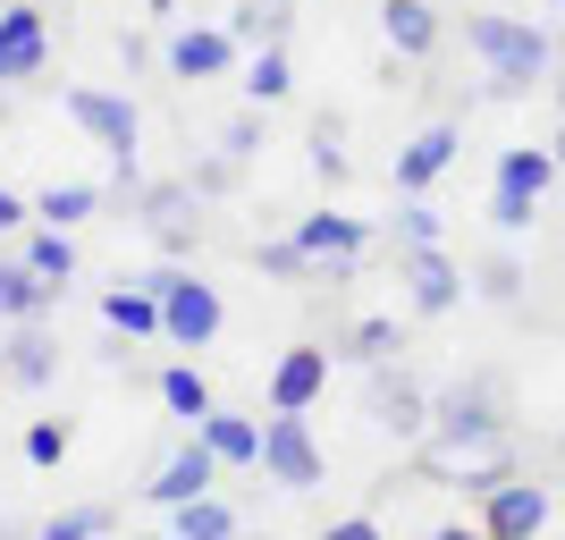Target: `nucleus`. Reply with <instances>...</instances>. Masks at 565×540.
Returning <instances> with one entry per match:
<instances>
[{
	"instance_id": "f257e3e1",
	"label": "nucleus",
	"mask_w": 565,
	"mask_h": 540,
	"mask_svg": "<svg viewBox=\"0 0 565 540\" xmlns=\"http://www.w3.org/2000/svg\"><path fill=\"white\" fill-rule=\"evenodd\" d=\"M465 43H472V60L490 68V94H523V85H548V76H557V43L523 18L481 9V18H465Z\"/></svg>"
},
{
	"instance_id": "f03ea898",
	"label": "nucleus",
	"mask_w": 565,
	"mask_h": 540,
	"mask_svg": "<svg viewBox=\"0 0 565 540\" xmlns=\"http://www.w3.org/2000/svg\"><path fill=\"white\" fill-rule=\"evenodd\" d=\"M557 178H565V169H557L548 144H507L498 169H490V229L498 236H523L532 220H541V194L557 187Z\"/></svg>"
},
{
	"instance_id": "7ed1b4c3",
	"label": "nucleus",
	"mask_w": 565,
	"mask_h": 540,
	"mask_svg": "<svg viewBox=\"0 0 565 540\" xmlns=\"http://www.w3.org/2000/svg\"><path fill=\"white\" fill-rule=\"evenodd\" d=\"M423 473L490 498L498 481L515 473V440H507V423H498V431H430V440H423Z\"/></svg>"
},
{
	"instance_id": "20e7f679",
	"label": "nucleus",
	"mask_w": 565,
	"mask_h": 540,
	"mask_svg": "<svg viewBox=\"0 0 565 540\" xmlns=\"http://www.w3.org/2000/svg\"><path fill=\"white\" fill-rule=\"evenodd\" d=\"M143 287L161 296V338L169 347H212L220 321H228V305H220V287L212 279H186V271H143Z\"/></svg>"
},
{
	"instance_id": "39448f33",
	"label": "nucleus",
	"mask_w": 565,
	"mask_h": 540,
	"mask_svg": "<svg viewBox=\"0 0 565 540\" xmlns=\"http://www.w3.org/2000/svg\"><path fill=\"white\" fill-rule=\"evenodd\" d=\"M254 473H270L279 490H312L321 481V440H312L305 414H270L262 423V465Z\"/></svg>"
},
{
	"instance_id": "423d86ee",
	"label": "nucleus",
	"mask_w": 565,
	"mask_h": 540,
	"mask_svg": "<svg viewBox=\"0 0 565 540\" xmlns=\"http://www.w3.org/2000/svg\"><path fill=\"white\" fill-rule=\"evenodd\" d=\"M68 118L102 144V152H110L118 169H127V178H136V102H127V94H102V85H76Z\"/></svg>"
},
{
	"instance_id": "0eeeda50",
	"label": "nucleus",
	"mask_w": 565,
	"mask_h": 540,
	"mask_svg": "<svg viewBox=\"0 0 565 540\" xmlns=\"http://www.w3.org/2000/svg\"><path fill=\"white\" fill-rule=\"evenodd\" d=\"M161 68L178 76V85H212V76L236 68V34L228 25H178L169 51H161Z\"/></svg>"
},
{
	"instance_id": "6e6552de",
	"label": "nucleus",
	"mask_w": 565,
	"mask_h": 540,
	"mask_svg": "<svg viewBox=\"0 0 565 540\" xmlns=\"http://www.w3.org/2000/svg\"><path fill=\"white\" fill-rule=\"evenodd\" d=\"M541 523H548V490L541 481H498L490 498H481V532L490 540H541Z\"/></svg>"
},
{
	"instance_id": "1a4fd4ad",
	"label": "nucleus",
	"mask_w": 565,
	"mask_h": 540,
	"mask_svg": "<svg viewBox=\"0 0 565 540\" xmlns=\"http://www.w3.org/2000/svg\"><path fill=\"white\" fill-rule=\"evenodd\" d=\"M43 60H51V25H43V9L9 0V9H0V85L43 76Z\"/></svg>"
},
{
	"instance_id": "9d476101",
	"label": "nucleus",
	"mask_w": 565,
	"mask_h": 540,
	"mask_svg": "<svg viewBox=\"0 0 565 540\" xmlns=\"http://www.w3.org/2000/svg\"><path fill=\"white\" fill-rule=\"evenodd\" d=\"M212 481H220V456L203 447V431H194L178 456H161V473L143 481V498H152V507H186V498H203Z\"/></svg>"
},
{
	"instance_id": "9b49d317",
	"label": "nucleus",
	"mask_w": 565,
	"mask_h": 540,
	"mask_svg": "<svg viewBox=\"0 0 565 540\" xmlns=\"http://www.w3.org/2000/svg\"><path fill=\"white\" fill-rule=\"evenodd\" d=\"M321 389H330V347H287L270 363V414H312Z\"/></svg>"
},
{
	"instance_id": "f8f14e48",
	"label": "nucleus",
	"mask_w": 565,
	"mask_h": 540,
	"mask_svg": "<svg viewBox=\"0 0 565 540\" xmlns=\"http://www.w3.org/2000/svg\"><path fill=\"white\" fill-rule=\"evenodd\" d=\"M372 414L397 431V440H430V414H439V405H430V389H423L414 372H388V363H380V380H372Z\"/></svg>"
},
{
	"instance_id": "ddd939ff",
	"label": "nucleus",
	"mask_w": 565,
	"mask_h": 540,
	"mask_svg": "<svg viewBox=\"0 0 565 540\" xmlns=\"http://www.w3.org/2000/svg\"><path fill=\"white\" fill-rule=\"evenodd\" d=\"M405 296H414V313H423V321H439V313L465 305V271H456L439 245H423V254H405Z\"/></svg>"
},
{
	"instance_id": "4468645a",
	"label": "nucleus",
	"mask_w": 565,
	"mask_h": 540,
	"mask_svg": "<svg viewBox=\"0 0 565 540\" xmlns=\"http://www.w3.org/2000/svg\"><path fill=\"white\" fill-rule=\"evenodd\" d=\"M456 152H465V136H456L448 118H439V127H423V136H414V144L397 152V194H430L439 178H448V161H456Z\"/></svg>"
},
{
	"instance_id": "2eb2a0df",
	"label": "nucleus",
	"mask_w": 565,
	"mask_h": 540,
	"mask_svg": "<svg viewBox=\"0 0 565 540\" xmlns=\"http://www.w3.org/2000/svg\"><path fill=\"white\" fill-rule=\"evenodd\" d=\"M380 34L397 60H430L439 51V9L430 0H380Z\"/></svg>"
},
{
	"instance_id": "dca6fc26",
	"label": "nucleus",
	"mask_w": 565,
	"mask_h": 540,
	"mask_svg": "<svg viewBox=\"0 0 565 540\" xmlns=\"http://www.w3.org/2000/svg\"><path fill=\"white\" fill-rule=\"evenodd\" d=\"M102 321H110L118 347H143V338H161V296H152L143 279H127V287L102 296Z\"/></svg>"
},
{
	"instance_id": "f3484780",
	"label": "nucleus",
	"mask_w": 565,
	"mask_h": 540,
	"mask_svg": "<svg viewBox=\"0 0 565 540\" xmlns=\"http://www.w3.org/2000/svg\"><path fill=\"white\" fill-rule=\"evenodd\" d=\"M296 245H305L312 262H354L363 245H372V229L347 220V212H305V220H296Z\"/></svg>"
},
{
	"instance_id": "a211bd4d",
	"label": "nucleus",
	"mask_w": 565,
	"mask_h": 540,
	"mask_svg": "<svg viewBox=\"0 0 565 540\" xmlns=\"http://www.w3.org/2000/svg\"><path fill=\"white\" fill-rule=\"evenodd\" d=\"M194 431H203V447H212L220 465H262V423H254V414H220V405H212Z\"/></svg>"
},
{
	"instance_id": "6ab92c4d",
	"label": "nucleus",
	"mask_w": 565,
	"mask_h": 540,
	"mask_svg": "<svg viewBox=\"0 0 565 540\" xmlns=\"http://www.w3.org/2000/svg\"><path fill=\"white\" fill-rule=\"evenodd\" d=\"M143 229L161 236L169 254H186V245H194V194L186 187H152V194H143Z\"/></svg>"
},
{
	"instance_id": "aec40b11",
	"label": "nucleus",
	"mask_w": 565,
	"mask_h": 540,
	"mask_svg": "<svg viewBox=\"0 0 565 540\" xmlns=\"http://www.w3.org/2000/svg\"><path fill=\"white\" fill-rule=\"evenodd\" d=\"M25 271H34V279H43V287H60V296H68V279H76V245H68V229H51V220H43V229H25Z\"/></svg>"
},
{
	"instance_id": "412c9836",
	"label": "nucleus",
	"mask_w": 565,
	"mask_h": 540,
	"mask_svg": "<svg viewBox=\"0 0 565 540\" xmlns=\"http://www.w3.org/2000/svg\"><path fill=\"white\" fill-rule=\"evenodd\" d=\"M287 25H296V0H236V18H228V34L236 43H287Z\"/></svg>"
},
{
	"instance_id": "4be33fe9",
	"label": "nucleus",
	"mask_w": 565,
	"mask_h": 540,
	"mask_svg": "<svg viewBox=\"0 0 565 540\" xmlns=\"http://www.w3.org/2000/svg\"><path fill=\"white\" fill-rule=\"evenodd\" d=\"M51 363H60V354H51V338L18 321V338L0 347V372H9V380H25V389H43V380H51Z\"/></svg>"
},
{
	"instance_id": "5701e85b",
	"label": "nucleus",
	"mask_w": 565,
	"mask_h": 540,
	"mask_svg": "<svg viewBox=\"0 0 565 540\" xmlns=\"http://www.w3.org/2000/svg\"><path fill=\"white\" fill-rule=\"evenodd\" d=\"M161 405L178 414V423H203L220 398H212V380L194 372V363H169V372H161Z\"/></svg>"
},
{
	"instance_id": "b1692460",
	"label": "nucleus",
	"mask_w": 565,
	"mask_h": 540,
	"mask_svg": "<svg viewBox=\"0 0 565 540\" xmlns=\"http://www.w3.org/2000/svg\"><path fill=\"white\" fill-rule=\"evenodd\" d=\"M245 94H254V110H270V102L296 94V68H287V43H262L254 68H245Z\"/></svg>"
},
{
	"instance_id": "393cba45",
	"label": "nucleus",
	"mask_w": 565,
	"mask_h": 540,
	"mask_svg": "<svg viewBox=\"0 0 565 540\" xmlns=\"http://www.w3.org/2000/svg\"><path fill=\"white\" fill-rule=\"evenodd\" d=\"M51 296H60V287H43L25 262H0V321H34Z\"/></svg>"
},
{
	"instance_id": "a878e982",
	"label": "nucleus",
	"mask_w": 565,
	"mask_h": 540,
	"mask_svg": "<svg viewBox=\"0 0 565 540\" xmlns=\"http://www.w3.org/2000/svg\"><path fill=\"white\" fill-rule=\"evenodd\" d=\"M169 516H178V523H169L178 540H236V507H220L212 490L186 498V507H169Z\"/></svg>"
},
{
	"instance_id": "bb28decb",
	"label": "nucleus",
	"mask_w": 565,
	"mask_h": 540,
	"mask_svg": "<svg viewBox=\"0 0 565 540\" xmlns=\"http://www.w3.org/2000/svg\"><path fill=\"white\" fill-rule=\"evenodd\" d=\"M94 212H102V187H43L34 194V220H51V229H76Z\"/></svg>"
},
{
	"instance_id": "cd10ccee",
	"label": "nucleus",
	"mask_w": 565,
	"mask_h": 540,
	"mask_svg": "<svg viewBox=\"0 0 565 540\" xmlns=\"http://www.w3.org/2000/svg\"><path fill=\"white\" fill-rule=\"evenodd\" d=\"M312 169H321L330 187L347 178V118H338V110H321V118H312Z\"/></svg>"
},
{
	"instance_id": "c85d7f7f",
	"label": "nucleus",
	"mask_w": 565,
	"mask_h": 540,
	"mask_svg": "<svg viewBox=\"0 0 565 540\" xmlns=\"http://www.w3.org/2000/svg\"><path fill=\"white\" fill-rule=\"evenodd\" d=\"M397 347H405V338H397V321H388V313L354 321V338H347V354H354V363H372V372H380V363H388Z\"/></svg>"
},
{
	"instance_id": "c756f323",
	"label": "nucleus",
	"mask_w": 565,
	"mask_h": 540,
	"mask_svg": "<svg viewBox=\"0 0 565 540\" xmlns=\"http://www.w3.org/2000/svg\"><path fill=\"white\" fill-rule=\"evenodd\" d=\"M254 271H262V279H296V287H305L312 279V254L296 245V236H279V245H262V254H254Z\"/></svg>"
},
{
	"instance_id": "7c9ffc66",
	"label": "nucleus",
	"mask_w": 565,
	"mask_h": 540,
	"mask_svg": "<svg viewBox=\"0 0 565 540\" xmlns=\"http://www.w3.org/2000/svg\"><path fill=\"white\" fill-rule=\"evenodd\" d=\"M110 532V507H68V516H51L34 540H102Z\"/></svg>"
},
{
	"instance_id": "2f4dec72",
	"label": "nucleus",
	"mask_w": 565,
	"mask_h": 540,
	"mask_svg": "<svg viewBox=\"0 0 565 540\" xmlns=\"http://www.w3.org/2000/svg\"><path fill=\"white\" fill-rule=\"evenodd\" d=\"M60 456H68V423L34 414V423H25V465H60Z\"/></svg>"
},
{
	"instance_id": "473e14b6",
	"label": "nucleus",
	"mask_w": 565,
	"mask_h": 540,
	"mask_svg": "<svg viewBox=\"0 0 565 540\" xmlns=\"http://www.w3.org/2000/svg\"><path fill=\"white\" fill-rule=\"evenodd\" d=\"M397 236H405V254H423V245H439V212H430L423 194H405V212H397Z\"/></svg>"
},
{
	"instance_id": "72a5a7b5",
	"label": "nucleus",
	"mask_w": 565,
	"mask_h": 540,
	"mask_svg": "<svg viewBox=\"0 0 565 540\" xmlns=\"http://www.w3.org/2000/svg\"><path fill=\"white\" fill-rule=\"evenodd\" d=\"M472 287H481V296H490V305H515V287H523V271L507 254H490L481 262V271H472Z\"/></svg>"
},
{
	"instance_id": "f704fd0d",
	"label": "nucleus",
	"mask_w": 565,
	"mask_h": 540,
	"mask_svg": "<svg viewBox=\"0 0 565 540\" xmlns=\"http://www.w3.org/2000/svg\"><path fill=\"white\" fill-rule=\"evenodd\" d=\"M220 152H228V161H254V152H262V118H228Z\"/></svg>"
},
{
	"instance_id": "c9c22d12",
	"label": "nucleus",
	"mask_w": 565,
	"mask_h": 540,
	"mask_svg": "<svg viewBox=\"0 0 565 540\" xmlns=\"http://www.w3.org/2000/svg\"><path fill=\"white\" fill-rule=\"evenodd\" d=\"M25 220H34V203H25V194H9V187H0V236H18Z\"/></svg>"
},
{
	"instance_id": "e433bc0d",
	"label": "nucleus",
	"mask_w": 565,
	"mask_h": 540,
	"mask_svg": "<svg viewBox=\"0 0 565 540\" xmlns=\"http://www.w3.org/2000/svg\"><path fill=\"white\" fill-rule=\"evenodd\" d=\"M228 178H236V161H228V152H220V161H203V169H194V194H220V187H228Z\"/></svg>"
},
{
	"instance_id": "4c0bfd02",
	"label": "nucleus",
	"mask_w": 565,
	"mask_h": 540,
	"mask_svg": "<svg viewBox=\"0 0 565 540\" xmlns=\"http://www.w3.org/2000/svg\"><path fill=\"white\" fill-rule=\"evenodd\" d=\"M321 540H380V523H372V516H347V523H330Z\"/></svg>"
},
{
	"instance_id": "58836bf2",
	"label": "nucleus",
	"mask_w": 565,
	"mask_h": 540,
	"mask_svg": "<svg viewBox=\"0 0 565 540\" xmlns=\"http://www.w3.org/2000/svg\"><path fill=\"white\" fill-rule=\"evenodd\" d=\"M430 540H490L481 523H448V532H430Z\"/></svg>"
},
{
	"instance_id": "ea45409f",
	"label": "nucleus",
	"mask_w": 565,
	"mask_h": 540,
	"mask_svg": "<svg viewBox=\"0 0 565 540\" xmlns=\"http://www.w3.org/2000/svg\"><path fill=\"white\" fill-rule=\"evenodd\" d=\"M143 9H152V18H178V0H143Z\"/></svg>"
},
{
	"instance_id": "a19ab883",
	"label": "nucleus",
	"mask_w": 565,
	"mask_h": 540,
	"mask_svg": "<svg viewBox=\"0 0 565 540\" xmlns=\"http://www.w3.org/2000/svg\"><path fill=\"white\" fill-rule=\"evenodd\" d=\"M548 85H557V110H565V68H557V76H548Z\"/></svg>"
},
{
	"instance_id": "79ce46f5",
	"label": "nucleus",
	"mask_w": 565,
	"mask_h": 540,
	"mask_svg": "<svg viewBox=\"0 0 565 540\" xmlns=\"http://www.w3.org/2000/svg\"><path fill=\"white\" fill-rule=\"evenodd\" d=\"M548 152H557V169H565V127H557V144H548Z\"/></svg>"
},
{
	"instance_id": "37998d69",
	"label": "nucleus",
	"mask_w": 565,
	"mask_h": 540,
	"mask_svg": "<svg viewBox=\"0 0 565 540\" xmlns=\"http://www.w3.org/2000/svg\"><path fill=\"white\" fill-rule=\"evenodd\" d=\"M127 540H178V532H127Z\"/></svg>"
},
{
	"instance_id": "c03bdc74",
	"label": "nucleus",
	"mask_w": 565,
	"mask_h": 540,
	"mask_svg": "<svg viewBox=\"0 0 565 540\" xmlns=\"http://www.w3.org/2000/svg\"><path fill=\"white\" fill-rule=\"evenodd\" d=\"M0 540H18V532H0Z\"/></svg>"
},
{
	"instance_id": "a18cd8bd",
	"label": "nucleus",
	"mask_w": 565,
	"mask_h": 540,
	"mask_svg": "<svg viewBox=\"0 0 565 540\" xmlns=\"http://www.w3.org/2000/svg\"><path fill=\"white\" fill-rule=\"evenodd\" d=\"M0 380H9V372H0Z\"/></svg>"
}]
</instances>
